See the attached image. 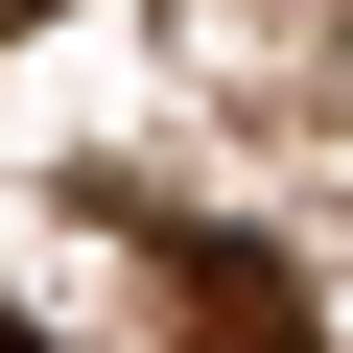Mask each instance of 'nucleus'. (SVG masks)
<instances>
[{
  "mask_svg": "<svg viewBox=\"0 0 353 353\" xmlns=\"http://www.w3.org/2000/svg\"><path fill=\"white\" fill-rule=\"evenodd\" d=\"M165 283H189V353H306V306H283V259H259V236H189Z\"/></svg>",
  "mask_w": 353,
  "mask_h": 353,
  "instance_id": "f257e3e1",
  "label": "nucleus"
},
{
  "mask_svg": "<svg viewBox=\"0 0 353 353\" xmlns=\"http://www.w3.org/2000/svg\"><path fill=\"white\" fill-rule=\"evenodd\" d=\"M0 353H48V330H24V306H0Z\"/></svg>",
  "mask_w": 353,
  "mask_h": 353,
  "instance_id": "f03ea898",
  "label": "nucleus"
}]
</instances>
